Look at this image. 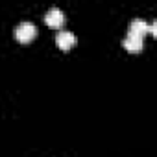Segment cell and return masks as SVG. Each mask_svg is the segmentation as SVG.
<instances>
[{"label":"cell","mask_w":157,"mask_h":157,"mask_svg":"<svg viewBox=\"0 0 157 157\" xmlns=\"http://www.w3.org/2000/svg\"><path fill=\"white\" fill-rule=\"evenodd\" d=\"M56 43H57V46L61 50H68V48H72L76 44V35L72 32H68V30H61L56 35Z\"/></svg>","instance_id":"3"},{"label":"cell","mask_w":157,"mask_h":157,"mask_svg":"<svg viewBox=\"0 0 157 157\" xmlns=\"http://www.w3.org/2000/svg\"><path fill=\"white\" fill-rule=\"evenodd\" d=\"M148 32V22H144L142 19H135L129 26V32L128 33H133V35H139V37H144V33Z\"/></svg>","instance_id":"5"},{"label":"cell","mask_w":157,"mask_h":157,"mask_svg":"<svg viewBox=\"0 0 157 157\" xmlns=\"http://www.w3.org/2000/svg\"><path fill=\"white\" fill-rule=\"evenodd\" d=\"M142 41H144V37L128 33V37L124 39V48L129 52H139V50H142Z\"/></svg>","instance_id":"4"},{"label":"cell","mask_w":157,"mask_h":157,"mask_svg":"<svg viewBox=\"0 0 157 157\" xmlns=\"http://www.w3.org/2000/svg\"><path fill=\"white\" fill-rule=\"evenodd\" d=\"M44 22H46L48 26H52V28H59V26H63V22H65V15H63V11H61L59 8H52V10L46 11Z\"/></svg>","instance_id":"2"},{"label":"cell","mask_w":157,"mask_h":157,"mask_svg":"<svg viewBox=\"0 0 157 157\" xmlns=\"http://www.w3.org/2000/svg\"><path fill=\"white\" fill-rule=\"evenodd\" d=\"M37 30H35V24L30 22V21H24L21 22L17 28H15V37L21 41V43H30L33 37H35Z\"/></svg>","instance_id":"1"}]
</instances>
